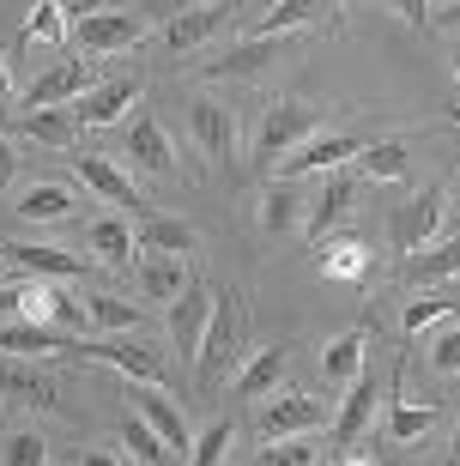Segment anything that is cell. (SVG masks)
<instances>
[{
    "label": "cell",
    "mask_w": 460,
    "mask_h": 466,
    "mask_svg": "<svg viewBox=\"0 0 460 466\" xmlns=\"http://www.w3.org/2000/svg\"><path fill=\"white\" fill-rule=\"evenodd\" d=\"M242 339H249V303L237 291H219L212 285V315H206L200 351H194V388L206 400L219 394V381L230 376V363L242 358Z\"/></svg>",
    "instance_id": "1"
},
{
    "label": "cell",
    "mask_w": 460,
    "mask_h": 466,
    "mask_svg": "<svg viewBox=\"0 0 460 466\" xmlns=\"http://www.w3.org/2000/svg\"><path fill=\"white\" fill-rule=\"evenodd\" d=\"M327 121H333V109H327V104H309V97H273V104L261 109L255 157H249V164H255L261 176H273L279 157H291L309 134H322Z\"/></svg>",
    "instance_id": "2"
},
{
    "label": "cell",
    "mask_w": 460,
    "mask_h": 466,
    "mask_svg": "<svg viewBox=\"0 0 460 466\" xmlns=\"http://www.w3.org/2000/svg\"><path fill=\"white\" fill-rule=\"evenodd\" d=\"M297 49H303V31H249V36H237L219 61H200V79H212V86L255 79V73L279 67V61H285V55H297Z\"/></svg>",
    "instance_id": "3"
},
{
    "label": "cell",
    "mask_w": 460,
    "mask_h": 466,
    "mask_svg": "<svg viewBox=\"0 0 460 466\" xmlns=\"http://www.w3.org/2000/svg\"><path fill=\"white\" fill-rule=\"evenodd\" d=\"M146 36H152V25H146L139 6H86V13L73 18V49L91 55V61L116 55V49H134Z\"/></svg>",
    "instance_id": "4"
},
{
    "label": "cell",
    "mask_w": 460,
    "mask_h": 466,
    "mask_svg": "<svg viewBox=\"0 0 460 466\" xmlns=\"http://www.w3.org/2000/svg\"><path fill=\"white\" fill-rule=\"evenodd\" d=\"M0 406H13V412H55L61 406V376L36 370V358L0 351Z\"/></svg>",
    "instance_id": "5"
},
{
    "label": "cell",
    "mask_w": 460,
    "mask_h": 466,
    "mask_svg": "<svg viewBox=\"0 0 460 466\" xmlns=\"http://www.w3.org/2000/svg\"><path fill=\"white\" fill-rule=\"evenodd\" d=\"M73 170L86 176V188L97 194L103 207H116V212H146L152 200L134 188V176L121 170L116 157H103V152H86V146H73Z\"/></svg>",
    "instance_id": "6"
},
{
    "label": "cell",
    "mask_w": 460,
    "mask_h": 466,
    "mask_svg": "<svg viewBox=\"0 0 460 466\" xmlns=\"http://www.w3.org/2000/svg\"><path fill=\"white\" fill-rule=\"evenodd\" d=\"M443 207H448L443 188H424V194H412V200H400V207L388 212V248L394 255L424 248V242L436 237V225H443Z\"/></svg>",
    "instance_id": "7"
},
{
    "label": "cell",
    "mask_w": 460,
    "mask_h": 466,
    "mask_svg": "<svg viewBox=\"0 0 460 466\" xmlns=\"http://www.w3.org/2000/svg\"><path fill=\"white\" fill-rule=\"evenodd\" d=\"M121 146H128V157H134V170L176 176V146H170V134H164V121H158L146 104H134V116L121 121Z\"/></svg>",
    "instance_id": "8"
},
{
    "label": "cell",
    "mask_w": 460,
    "mask_h": 466,
    "mask_svg": "<svg viewBox=\"0 0 460 466\" xmlns=\"http://www.w3.org/2000/svg\"><path fill=\"white\" fill-rule=\"evenodd\" d=\"M121 400H128V406H134V412L146 418V424H152V431L164 436V442H170L176 454L194 449V431H188L182 406H176V400L164 394V381H134V376H128V394H121Z\"/></svg>",
    "instance_id": "9"
},
{
    "label": "cell",
    "mask_w": 460,
    "mask_h": 466,
    "mask_svg": "<svg viewBox=\"0 0 460 466\" xmlns=\"http://www.w3.org/2000/svg\"><path fill=\"white\" fill-rule=\"evenodd\" d=\"M327 424V400L315 394H267L261 400V418H255V431L261 442H273V436H303V431H322Z\"/></svg>",
    "instance_id": "10"
},
{
    "label": "cell",
    "mask_w": 460,
    "mask_h": 466,
    "mask_svg": "<svg viewBox=\"0 0 460 466\" xmlns=\"http://www.w3.org/2000/svg\"><path fill=\"white\" fill-rule=\"evenodd\" d=\"M237 13H242V0H200V6H182V13H170V25H164V49L194 55L206 36H219Z\"/></svg>",
    "instance_id": "11"
},
{
    "label": "cell",
    "mask_w": 460,
    "mask_h": 466,
    "mask_svg": "<svg viewBox=\"0 0 460 466\" xmlns=\"http://www.w3.org/2000/svg\"><path fill=\"white\" fill-rule=\"evenodd\" d=\"M327 182L315 194H309V207H303V237L309 242H322L327 230H340L345 225V212H352V200H358V170H322Z\"/></svg>",
    "instance_id": "12"
},
{
    "label": "cell",
    "mask_w": 460,
    "mask_h": 466,
    "mask_svg": "<svg viewBox=\"0 0 460 466\" xmlns=\"http://www.w3.org/2000/svg\"><path fill=\"white\" fill-rule=\"evenodd\" d=\"M188 127H194V146H200L212 164H230L237 157V109L224 97H188Z\"/></svg>",
    "instance_id": "13"
},
{
    "label": "cell",
    "mask_w": 460,
    "mask_h": 466,
    "mask_svg": "<svg viewBox=\"0 0 460 466\" xmlns=\"http://www.w3.org/2000/svg\"><path fill=\"white\" fill-rule=\"evenodd\" d=\"M86 358L109 363V370H121V376L134 381H170V358L158 346H146V339H128V333H116V339H86Z\"/></svg>",
    "instance_id": "14"
},
{
    "label": "cell",
    "mask_w": 460,
    "mask_h": 466,
    "mask_svg": "<svg viewBox=\"0 0 460 466\" xmlns=\"http://www.w3.org/2000/svg\"><path fill=\"white\" fill-rule=\"evenodd\" d=\"M13 134L18 139H36V146H49V152H73L79 146V116H73V104H18L13 109Z\"/></svg>",
    "instance_id": "15"
},
{
    "label": "cell",
    "mask_w": 460,
    "mask_h": 466,
    "mask_svg": "<svg viewBox=\"0 0 460 466\" xmlns=\"http://www.w3.org/2000/svg\"><path fill=\"white\" fill-rule=\"evenodd\" d=\"M134 242H139V255H182L194 260L200 255V230L188 225V218H170V212H134Z\"/></svg>",
    "instance_id": "16"
},
{
    "label": "cell",
    "mask_w": 460,
    "mask_h": 466,
    "mask_svg": "<svg viewBox=\"0 0 460 466\" xmlns=\"http://www.w3.org/2000/svg\"><path fill=\"white\" fill-rule=\"evenodd\" d=\"M206 315H212V285H206V279H188L182 297L170 303V346H176L182 363H194V351H200Z\"/></svg>",
    "instance_id": "17"
},
{
    "label": "cell",
    "mask_w": 460,
    "mask_h": 466,
    "mask_svg": "<svg viewBox=\"0 0 460 466\" xmlns=\"http://www.w3.org/2000/svg\"><path fill=\"white\" fill-rule=\"evenodd\" d=\"M436 400H406V358H394V370H388V442H418V436L436 424Z\"/></svg>",
    "instance_id": "18"
},
{
    "label": "cell",
    "mask_w": 460,
    "mask_h": 466,
    "mask_svg": "<svg viewBox=\"0 0 460 466\" xmlns=\"http://www.w3.org/2000/svg\"><path fill=\"white\" fill-rule=\"evenodd\" d=\"M0 351H13V358H55V351H86V339L67 328H55V321H31V315H18L0 328Z\"/></svg>",
    "instance_id": "19"
},
{
    "label": "cell",
    "mask_w": 460,
    "mask_h": 466,
    "mask_svg": "<svg viewBox=\"0 0 460 466\" xmlns=\"http://www.w3.org/2000/svg\"><path fill=\"white\" fill-rule=\"evenodd\" d=\"M370 418H375V363H363L358 376L345 381V406L333 412V449H358Z\"/></svg>",
    "instance_id": "20"
},
{
    "label": "cell",
    "mask_w": 460,
    "mask_h": 466,
    "mask_svg": "<svg viewBox=\"0 0 460 466\" xmlns=\"http://www.w3.org/2000/svg\"><path fill=\"white\" fill-rule=\"evenodd\" d=\"M91 86H97V79H91V61H86V55H73V61H55L49 73H36L31 86H25V104H31V109H43V104H79Z\"/></svg>",
    "instance_id": "21"
},
{
    "label": "cell",
    "mask_w": 460,
    "mask_h": 466,
    "mask_svg": "<svg viewBox=\"0 0 460 466\" xmlns=\"http://www.w3.org/2000/svg\"><path fill=\"white\" fill-rule=\"evenodd\" d=\"M0 255H6V267H18L31 279H79L86 273V255L55 248V242H0Z\"/></svg>",
    "instance_id": "22"
},
{
    "label": "cell",
    "mask_w": 460,
    "mask_h": 466,
    "mask_svg": "<svg viewBox=\"0 0 460 466\" xmlns=\"http://www.w3.org/2000/svg\"><path fill=\"white\" fill-rule=\"evenodd\" d=\"M134 104H139L134 79H103V86H91L86 97L73 104V116H79V127H121Z\"/></svg>",
    "instance_id": "23"
},
{
    "label": "cell",
    "mask_w": 460,
    "mask_h": 466,
    "mask_svg": "<svg viewBox=\"0 0 460 466\" xmlns=\"http://www.w3.org/2000/svg\"><path fill=\"white\" fill-rule=\"evenodd\" d=\"M303 207H309V194L297 188V176H273L267 188H261V230L267 237H291V230H303Z\"/></svg>",
    "instance_id": "24"
},
{
    "label": "cell",
    "mask_w": 460,
    "mask_h": 466,
    "mask_svg": "<svg viewBox=\"0 0 460 466\" xmlns=\"http://www.w3.org/2000/svg\"><path fill=\"white\" fill-rule=\"evenodd\" d=\"M285 370H291V346H285V339H279V346H261L255 358L237 370V381H230V400H267V394H279Z\"/></svg>",
    "instance_id": "25"
},
{
    "label": "cell",
    "mask_w": 460,
    "mask_h": 466,
    "mask_svg": "<svg viewBox=\"0 0 460 466\" xmlns=\"http://www.w3.org/2000/svg\"><path fill=\"white\" fill-rule=\"evenodd\" d=\"M315 248V267H322L327 279H345V285H358L363 273H370V248H363V237H345V230H327L322 242H309Z\"/></svg>",
    "instance_id": "26"
},
{
    "label": "cell",
    "mask_w": 460,
    "mask_h": 466,
    "mask_svg": "<svg viewBox=\"0 0 460 466\" xmlns=\"http://www.w3.org/2000/svg\"><path fill=\"white\" fill-rule=\"evenodd\" d=\"M86 248L103 260V267H116V273H134V225L121 218V212H109V218H97V225H86Z\"/></svg>",
    "instance_id": "27"
},
{
    "label": "cell",
    "mask_w": 460,
    "mask_h": 466,
    "mask_svg": "<svg viewBox=\"0 0 460 466\" xmlns=\"http://www.w3.org/2000/svg\"><path fill=\"white\" fill-rule=\"evenodd\" d=\"M134 285L146 303H176L188 285V260L182 255H139L134 260Z\"/></svg>",
    "instance_id": "28"
},
{
    "label": "cell",
    "mask_w": 460,
    "mask_h": 466,
    "mask_svg": "<svg viewBox=\"0 0 460 466\" xmlns=\"http://www.w3.org/2000/svg\"><path fill=\"white\" fill-rule=\"evenodd\" d=\"M400 279L406 285H448V279H460V237L436 242V248H412V255H400Z\"/></svg>",
    "instance_id": "29"
},
{
    "label": "cell",
    "mask_w": 460,
    "mask_h": 466,
    "mask_svg": "<svg viewBox=\"0 0 460 466\" xmlns=\"http://www.w3.org/2000/svg\"><path fill=\"white\" fill-rule=\"evenodd\" d=\"M73 207H79V194H73L67 182H31V188L18 194L13 212L25 218V225H67Z\"/></svg>",
    "instance_id": "30"
},
{
    "label": "cell",
    "mask_w": 460,
    "mask_h": 466,
    "mask_svg": "<svg viewBox=\"0 0 460 466\" xmlns=\"http://www.w3.org/2000/svg\"><path fill=\"white\" fill-rule=\"evenodd\" d=\"M363 363H370V328H345L340 339H327V351H322L327 388H345V381L358 376Z\"/></svg>",
    "instance_id": "31"
},
{
    "label": "cell",
    "mask_w": 460,
    "mask_h": 466,
    "mask_svg": "<svg viewBox=\"0 0 460 466\" xmlns=\"http://www.w3.org/2000/svg\"><path fill=\"white\" fill-rule=\"evenodd\" d=\"M345 0H273V13L255 18V31H309V25H322L333 18Z\"/></svg>",
    "instance_id": "32"
},
{
    "label": "cell",
    "mask_w": 460,
    "mask_h": 466,
    "mask_svg": "<svg viewBox=\"0 0 460 466\" xmlns=\"http://www.w3.org/2000/svg\"><path fill=\"white\" fill-rule=\"evenodd\" d=\"M255 461L261 466H309V461H327V449L315 442V431H303V436H273Z\"/></svg>",
    "instance_id": "33"
},
{
    "label": "cell",
    "mask_w": 460,
    "mask_h": 466,
    "mask_svg": "<svg viewBox=\"0 0 460 466\" xmlns=\"http://www.w3.org/2000/svg\"><path fill=\"white\" fill-rule=\"evenodd\" d=\"M86 315H91V328L103 333H139V303H121V297H86Z\"/></svg>",
    "instance_id": "34"
},
{
    "label": "cell",
    "mask_w": 460,
    "mask_h": 466,
    "mask_svg": "<svg viewBox=\"0 0 460 466\" xmlns=\"http://www.w3.org/2000/svg\"><path fill=\"white\" fill-rule=\"evenodd\" d=\"M358 176H370V182H400V176H406V146H400V139H370Z\"/></svg>",
    "instance_id": "35"
},
{
    "label": "cell",
    "mask_w": 460,
    "mask_h": 466,
    "mask_svg": "<svg viewBox=\"0 0 460 466\" xmlns=\"http://www.w3.org/2000/svg\"><path fill=\"white\" fill-rule=\"evenodd\" d=\"M121 454H128V461H176V449H170V442H164V436H158L139 412L128 418V431H121Z\"/></svg>",
    "instance_id": "36"
},
{
    "label": "cell",
    "mask_w": 460,
    "mask_h": 466,
    "mask_svg": "<svg viewBox=\"0 0 460 466\" xmlns=\"http://www.w3.org/2000/svg\"><path fill=\"white\" fill-rule=\"evenodd\" d=\"M61 13H67L61 0H36V6H31V25H25V36H31V43H49V49H55V43H67L73 25H67Z\"/></svg>",
    "instance_id": "37"
},
{
    "label": "cell",
    "mask_w": 460,
    "mask_h": 466,
    "mask_svg": "<svg viewBox=\"0 0 460 466\" xmlns=\"http://www.w3.org/2000/svg\"><path fill=\"white\" fill-rule=\"evenodd\" d=\"M230 442H237V424L230 418H212L200 436H194V449H188V461L194 466H219L224 454H230Z\"/></svg>",
    "instance_id": "38"
},
{
    "label": "cell",
    "mask_w": 460,
    "mask_h": 466,
    "mask_svg": "<svg viewBox=\"0 0 460 466\" xmlns=\"http://www.w3.org/2000/svg\"><path fill=\"white\" fill-rule=\"evenodd\" d=\"M448 315H455V297H418V303H406V309H400V328H406V333H424V328H443Z\"/></svg>",
    "instance_id": "39"
},
{
    "label": "cell",
    "mask_w": 460,
    "mask_h": 466,
    "mask_svg": "<svg viewBox=\"0 0 460 466\" xmlns=\"http://www.w3.org/2000/svg\"><path fill=\"white\" fill-rule=\"evenodd\" d=\"M0 461L6 466H43L49 461V442H43V431H13L6 449H0Z\"/></svg>",
    "instance_id": "40"
},
{
    "label": "cell",
    "mask_w": 460,
    "mask_h": 466,
    "mask_svg": "<svg viewBox=\"0 0 460 466\" xmlns=\"http://www.w3.org/2000/svg\"><path fill=\"white\" fill-rule=\"evenodd\" d=\"M430 370H436V376H460V321L436 333V346H430Z\"/></svg>",
    "instance_id": "41"
},
{
    "label": "cell",
    "mask_w": 460,
    "mask_h": 466,
    "mask_svg": "<svg viewBox=\"0 0 460 466\" xmlns=\"http://www.w3.org/2000/svg\"><path fill=\"white\" fill-rule=\"evenodd\" d=\"M388 6L406 18L412 31H430V0H388Z\"/></svg>",
    "instance_id": "42"
},
{
    "label": "cell",
    "mask_w": 460,
    "mask_h": 466,
    "mask_svg": "<svg viewBox=\"0 0 460 466\" xmlns=\"http://www.w3.org/2000/svg\"><path fill=\"white\" fill-rule=\"evenodd\" d=\"M430 31H460V0H448V6H430Z\"/></svg>",
    "instance_id": "43"
},
{
    "label": "cell",
    "mask_w": 460,
    "mask_h": 466,
    "mask_svg": "<svg viewBox=\"0 0 460 466\" xmlns=\"http://www.w3.org/2000/svg\"><path fill=\"white\" fill-rule=\"evenodd\" d=\"M13 170H18V157H13V139L0 134V188H6V182H13Z\"/></svg>",
    "instance_id": "44"
},
{
    "label": "cell",
    "mask_w": 460,
    "mask_h": 466,
    "mask_svg": "<svg viewBox=\"0 0 460 466\" xmlns=\"http://www.w3.org/2000/svg\"><path fill=\"white\" fill-rule=\"evenodd\" d=\"M13 104V79H6V55H0V109Z\"/></svg>",
    "instance_id": "45"
},
{
    "label": "cell",
    "mask_w": 460,
    "mask_h": 466,
    "mask_svg": "<svg viewBox=\"0 0 460 466\" xmlns=\"http://www.w3.org/2000/svg\"><path fill=\"white\" fill-rule=\"evenodd\" d=\"M448 461H460V431H455V442H448Z\"/></svg>",
    "instance_id": "46"
},
{
    "label": "cell",
    "mask_w": 460,
    "mask_h": 466,
    "mask_svg": "<svg viewBox=\"0 0 460 466\" xmlns=\"http://www.w3.org/2000/svg\"><path fill=\"white\" fill-rule=\"evenodd\" d=\"M448 127H455V134H460V109H448Z\"/></svg>",
    "instance_id": "47"
},
{
    "label": "cell",
    "mask_w": 460,
    "mask_h": 466,
    "mask_svg": "<svg viewBox=\"0 0 460 466\" xmlns=\"http://www.w3.org/2000/svg\"><path fill=\"white\" fill-rule=\"evenodd\" d=\"M448 61H455V79H460V49H455V55H448Z\"/></svg>",
    "instance_id": "48"
},
{
    "label": "cell",
    "mask_w": 460,
    "mask_h": 466,
    "mask_svg": "<svg viewBox=\"0 0 460 466\" xmlns=\"http://www.w3.org/2000/svg\"><path fill=\"white\" fill-rule=\"evenodd\" d=\"M0 285H6V255H0Z\"/></svg>",
    "instance_id": "49"
}]
</instances>
